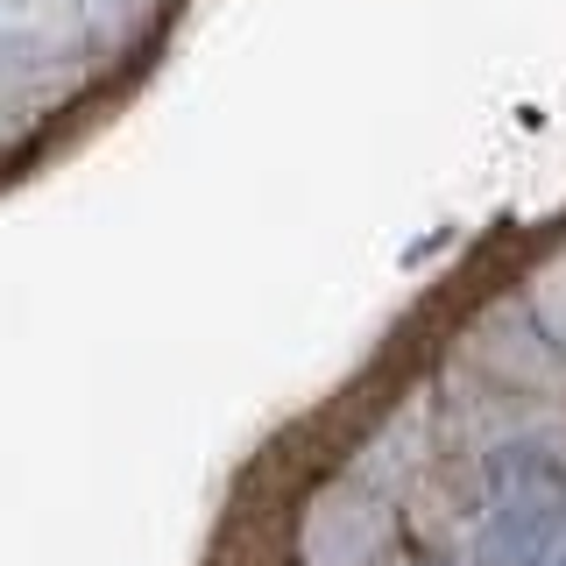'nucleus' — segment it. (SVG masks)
I'll use <instances>...</instances> for the list:
<instances>
[{"mask_svg": "<svg viewBox=\"0 0 566 566\" xmlns=\"http://www.w3.org/2000/svg\"><path fill=\"white\" fill-rule=\"evenodd\" d=\"M553 566H566V545H559V553H553Z\"/></svg>", "mask_w": 566, "mask_h": 566, "instance_id": "obj_1", "label": "nucleus"}]
</instances>
